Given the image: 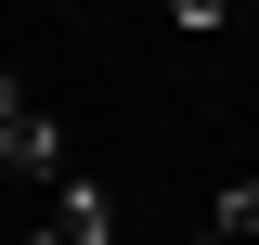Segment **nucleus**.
<instances>
[{"instance_id":"1","label":"nucleus","mask_w":259,"mask_h":245,"mask_svg":"<svg viewBox=\"0 0 259 245\" xmlns=\"http://www.w3.org/2000/svg\"><path fill=\"white\" fill-rule=\"evenodd\" d=\"M39 232H65V245H117V194H104L91 168H65V181H52V219H39Z\"/></svg>"},{"instance_id":"2","label":"nucleus","mask_w":259,"mask_h":245,"mask_svg":"<svg viewBox=\"0 0 259 245\" xmlns=\"http://www.w3.org/2000/svg\"><path fill=\"white\" fill-rule=\"evenodd\" d=\"M0 168H13V181H39V194H52V181H65V129H52V116H39V103H26V116H13V142H0Z\"/></svg>"},{"instance_id":"3","label":"nucleus","mask_w":259,"mask_h":245,"mask_svg":"<svg viewBox=\"0 0 259 245\" xmlns=\"http://www.w3.org/2000/svg\"><path fill=\"white\" fill-rule=\"evenodd\" d=\"M207 232H221V245H259V181H221V194H207Z\"/></svg>"},{"instance_id":"4","label":"nucleus","mask_w":259,"mask_h":245,"mask_svg":"<svg viewBox=\"0 0 259 245\" xmlns=\"http://www.w3.org/2000/svg\"><path fill=\"white\" fill-rule=\"evenodd\" d=\"M168 26H182V39H221V26H233V0H168Z\"/></svg>"},{"instance_id":"5","label":"nucleus","mask_w":259,"mask_h":245,"mask_svg":"<svg viewBox=\"0 0 259 245\" xmlns=\"http://www.w3.org/2000/svg\"><path fill=\"white\" fill-rule=\"evenodd\" d=\"M13 116H26V91H13V65H0V142H13Z\"/></svg>"},{"instance_id":"6","label":"nucleus","mask_w":259,"mask_h":245,"mask_svg":"<svg viewBox=\"0 0 259 245\" xmlns=\"http://www.w3.org/2000/svg\"><path fill=\"white\" fill-rule=\"evenodd\" d=\"M26 245H65V232H26Z\"/></svg>"},{"instance_id":"7","label":"nucleus","mask_w":259,"mask_h":245,"mask_svg":"<svg viewBox=\"0 0 259 245\" xmlns=\"http://www.w3.org/2000/svg\"><path fill=\"white\" fill-rule=\"evenodd\" d=\"M194 245H221V232H194Z\"/></svg>"}]
</instances>
